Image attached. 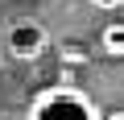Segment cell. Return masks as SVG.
<instances>
[{
	"instance_id": "obj_3",
	"label": "cell",
	"mask_w": 124,
	"mask_h": 120,
	"mask_svg": "<svg viewBox=\"0 0 124 120\" xmlns=\"http://www.w3.org/2000/svg\"><path fill=\"white\" fill-rule=\"evenodd\" d=\"M99 50L108 54V58H124V21H108L103 29H99Z\"/></svg>"
},
{
	"instance_id": "obj_5",
	"label": "cell",
	"mask_w": 124,
	"mask_h": 120,
	"mask_svg": "<svg viewBox=\"0 0 124 120\" xmlns=\"http://www.w3.org/2000/svg\"><path fill=\"white\" fill-rule=\"evenodd\" d=\"M103 120H124V108H116V112H108Z\"/></svg>"
},
{
	"instance_id": "obj_4",
	"label": "cell",
	"mask_w": 124,
	"mask_h": 120,
	"mask_svg": "<svg viewBox=\"0 0 124 120\" xmlns=\"http://www.w3.org/2000/svg\"><path fill=\"white\" fill-rule=\"evenodd\" d=\"M91 8H99V13H116V8H124V0H87Z\"/></svg>"
},
{
	"instance_id": "obj_2",
	"label": "cell",
	"mask_w": 124,
	"mask_h": 120,
	"mask_svg": "<svg viewBox=\"0 0 124 120\" xmlns=\"http://www.w3.org/2000/svg\"><path fill=\"white\" fill-rule=\"evenodd\" d=\"M4 46H8V54L17 58V62H37V58L50 50V33H46V25L41 21H13L8 29H4Z\"/></svg>"
},
{
	"instance_id": "obj_6",
	"label": "cell",
	"mask_w": 124,
	"mask_h": 120,
	"mask_svg": "<svg viewBox=\"0 0 124 120\" xmlns=\"http://www.w3.org/2000/svg\"><path fill=\"white\" fill-rule=\"evenodd\" d=\"M50 4H66V0H50Z\"/></svg>"
},
{
	"instance_id": "obj_1",
	"label": "cell",
	"mask_w": 124,
	"mask_h": 120,
	"mask_svg": "<svg viewBox=\"0 0 124 120\" xmlns=\"http://www.w3.org/2000/svg\"><path fill=\"white\" fill-rule=\"evenodd\" d=\"M25 120H103V112L83 87L58 83V87H41L29 99Z\"/></svg>"
}]
</instances>
